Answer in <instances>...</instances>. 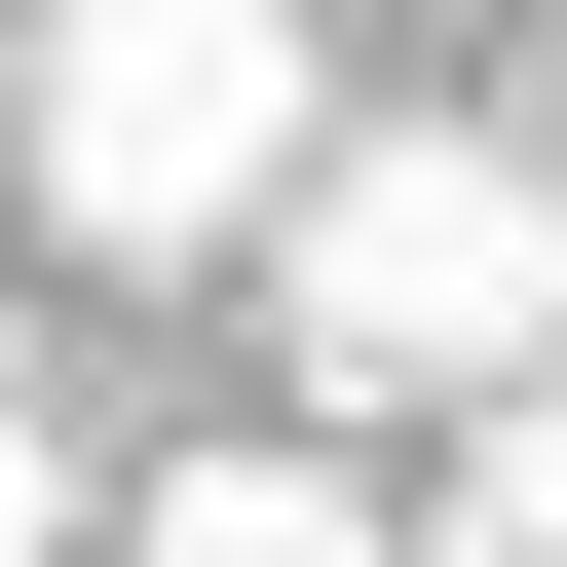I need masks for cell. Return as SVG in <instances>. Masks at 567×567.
Instances as JSON below:
<instances>
[{
    "label": "cell",
    "mask_w": 567,
    "mask_h": 567,
    "mask_svg": "<svg viewBox=\"0 0 567 567\" xmlns=\"http://www.w3.org/2000/svg\"><path fill=\"white\" fill-rule=\"evenodd\" d=\"M0 227H39V0H0Z\"/></svg>",
    "instance_id": "obj_6"
},
{
    "label": "cell",
    "mask_w": 567,
    "mask_h": 567,
    "mask_svg": "<svg viewBox=\"0 0 567 567\" xmlns=\"http://www.w3.org/2000/svg\"><path fill=\"white\" fill-rule=\"evenodd\" d=\"M114 567H454L416 492H341V416H265V454H152L114 492Z\"/></svg>",
    "instance_id": "obj_3"
},
{
    "label": "cell",
    "mask_w": 567,
    "mask_h": 567,
    "mask_svg": "<svg viewBox=\"0 0 567 567\" xmlns=\"http://www.w3.org/2000/svg\"><path fill=\"white\" fill-rule=\"evenodd\" d=\"M303 152V0H39V265H265Z\"/></svg>",
    "instance_id": "obj_2"
},
{
    "label": "cell",
    "mask_w": 567,
    "mask_h": 567,
    "mask_svg": "<svg viewBox=\"0 0 567 567\" xmlns=\"http://www.w3.org/2000/svg\"><path fill=\"white\" fill-rule=\"evenodd\" d=\"M76 529H114V454H76V416H0V567H76Z\"/></svg>",
    "instance_id": "obj_5"
},
{
    "label": "cell",
    "mask_w": 567,
    "mask_h": 567,
    "mask_svg": "<svg viewBox=\"0 0 567 567\" xmlns=\"http://www.w3.org/2000/svg\"><path fill=\"white\" fill-rule=\"evenodd\" d=\"M416 529H454V567H567V341H529V379H454V416H416Z\"/></svg>",
    "instance_id": "obj_4"
},
{
    "label": "cell",
    "mask_w": 567,
    "mask_h": 567,
    "mask_svg": "<svg viewBox=\"0 0 567 567\" xmlns=\"http://www.w3.org/2000/svg\"><path fill=\"white\" fill-rule=\"evenodd\" d=\"M529 341H567V152L379 114V152L265 189V379H303V416H454V379H529Z\"/></svg>",
    "instance_id": "obj_1"
}]
</instances>
